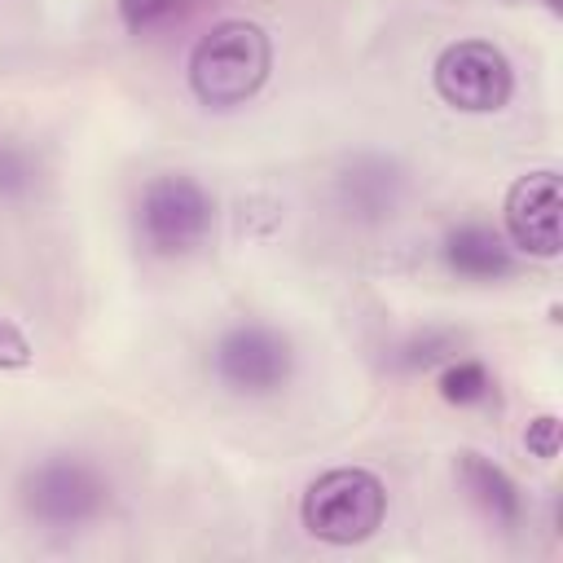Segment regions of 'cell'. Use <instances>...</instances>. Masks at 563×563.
Returning a JSON list of instances; mask_svg holds the SVG:
<instances>
[{"label": "cell", "instance_id": "cell-1", "mask_svg": "<svg viewBox=\"0 0 563 563\" xmlns=\"http://www.w3.org/2000/svg\"><path fill=\"white\" fill-rule=\"evenodd\" d=\"M273 70L268 31L251 18H224L189 48V88L207 110H238L246 106Z\"/></svg>", "mask_w": 563, "mask_h": 563}, {"label": "cell", "instance_id": "cell-2", "mask_svg": "<svg viewBox=\"0 0 563 563\" xmlns=\"http://www.w3.org/2000/svg\"><path fill=\"white\" fill-rule=\"evenodd\" d=\"M387 484L365 466H334L303 488L299 519L325 545H356L383 528Z\"/></svg>", "mask_w": 563, "mask_h": 563}, {"label": "cell", "instance_id": "cell-3", "mask_svg": "<svg viewBox=\"0 0 563 563\" xmlns=\"http://www.w3.org/2000/svg\"><path fill=\"white\" fill-rule=\"evenodd\" d=\"M211 224H216V202L189 172H158L145 180L136 198V233L150 255L158 260L189 255L207 242Z\"/></svg>", "mask_w": 563, "mask_h": 563}, {"label": "cell", "instance_id": "cell-4", "mask_svg": "<svg viewBox=\"0 0 563 563\" xmlns=\"http://www.w3.org/2000/svg\"><path fill=\"white\" fill-rule=\"evenodd\" d=\"M18 501L35 523L70 532V528L92 523L110 506V479L97 462L79 453H53L22 475Z\"/></svg>", "mask_w": 563, "mask_h": 563}, {"label": "cell", "instance_id": "cell-5", "mask_svg": "<svg viewBox=\"0 0 563 563\" xmlns=\"http://www.w3.org/2000/svg\"><path fill=\"white\" fill-rule=\"evenodd\" d=\"M211 374L233 396H273L295 374V343L264 321L229 325L211 347Z\"/></svg>", "mask_w": 563, "mask_h": 563}, {"label": "cell", "instance_id": "cell-6", "mask_svg": "<svg viewBox=\"0 0 563 563\" xmlns=\"http://www.w3.org/2000/svg\"><path fill=\"white\" fill-rule=\"evenodd\" d=\"M431 84L444 106L462 114H493L515 92L510 57L488 40H453L431 66Z\"/></svg>", "mask_w": 563, "mask_h": 563}, {"label": "cell", "instance_id": "cell-7", "mask_svg": "<svg viewBox=\"0 0 563 563\" xmlns=\"http://www.w3.org/2000/svg\"><path fill=\"white\" fill-rule=\"evenodd\" d=\"M559 211H563V194H559V172L541 167L519 176L506 189V242L510 251H523L532 260H554L563 238H559Z\"/></svg>", "mask_w": 563, "mask_h": 563}, {"label": "cell", "instance_id": "cell-8", "mask_svg": "<svg viewBox=\"0 0 563 563\" xmlns=\"http://www.w3.org/2000/svg\"><path fill=\"white\" fill-rule=\"evenodd\" d=\"M400 198H405V172L383 154H356L334 176V202L352 224L391 220L400 211Z\"/></svg>", "mask_w": 563, "mask_h": 563}, {"label": "cell", "instance_id": "cell-9", "mask_svg": "<svg viewBox=\"0 0 563 563\" xmlns=\"http://www.w3.org/2000/svg\"><path fill=\"white\" fill-rule=\"evenodd\" d=\"M440 251H444L449 273H457L462 282H501L515 268L510 242L493 224H479V220H466V224L449 229Z\"/></svg>", "mask_w": 563, "mask_h": 563}, {"label": "cell", "instance_id": "cell-10", "mask_svg": "<svg viewBox=\"0 0 563 563\" xmlns=\"http://www.w3.org/2000/svg\"><path fill=\"white\" fill-rule=\"evenodd\" d=\"M457 479H462L471 506H475L493 528H501V532L519 528V519H523V497H519L515 479H510L497 462H488L484 453H462V457H457Z\"/></svg>", "mask_w": 563, "mask_h": 563}, {"label": "cell", "instance_id": "cell-11", "mask_svg": "<svg viewBox=\"0 0 563 563\" xmlns=\"http://www.w3.org/2000/svg\"><path fill=\"white\" fill-rule=\"evenodd\" d=\"M440 396H444L449 405H457V409H466V405H484V400L493 396V378H488L484 361H471V356L449 361L444 374H440Z\"/></svg>", "mask_w": 563, "mask_h": 563}, {"label": "cell", "instance_id": "cell-12", "mask_svg": "<svg viewBox=\"0 0 563 563\" xmlns=\"http://www.w3.org/2000/svg\"><path fill=\"white\" fill-rule=\"evenodd\" d=\"M198 0H119V18L132 35H154L180 22Z\"/></svg>", "mask_w": 563, "mask_h": 563}, {"label": "cell", "instance_id": "cell-13", "mask_svg": "<svg viewBox=\"0 0 563 563\" xmlns=\"http://www.w3.org/2000/svg\"><path fill=\"white\" fill-rule=\"evenodd\" d=\"M40 180V167L26 145L0 136V202H22Z\"/></svg>", "mask_w": 563, "mask_h": 563}, {"label": "cell", "instance_id": "cell-14", "mask_svg": "<svg viewBox=\"0 0 563 563\" xmlns=\"http://www.w3.org/2000/svg\"><path fill=\"white\" fill-rule=\"evenodd\" d=\"M31 361H35L31 339L22 334L18 321H9V317L0 312V369H26Z\"/></svg>", "mask_w": 563, "mask_h": 563}, {"label": "cell", "instance_id": "cell-15", "mask_svg": "<svg viewBox=\"0 0 563 563\" xmlns=\"http://www.w3.org/2000/svg\"><path fill=\"white\" fill-rule=\"evenodd\" d=\"M523 449H528L537 462H554V457H559V418H554V413L532 418L528 431H523Z\"/></svg>", "mask_w": 563, "mask_h": 563}, {"label": "cell", "instance_id": "cell-16", "mask_svg": "<svg viewBox=\"0 0 563 563\" xmlns=\"http://www.w3.org/2000/svg\"><path fill=\"white\" fill-rule=\"evenodd\" d=\"M405 352H409V356H405L409 369H418V365L427 369L431 361H440L444 352H453V339H449V334H418V339H409Z\"/></svg>", "mask_w": 563, "mask_h": 563}, {"label": "cell", "instance_id": "cell-17", "mask_svg": "<svg viewBox=\"0 0 563 563\" xmlns=\"http://www.w3.org/2000/svg\"><path fill=\"white\" fill-rule=\"evenodd\" d=\"M506 4H510V0H506ZM541 4H545L550 13H563V0H541Z\"/></svg>", "mask_w": 563, "mask_h": 563}]
</instances>
